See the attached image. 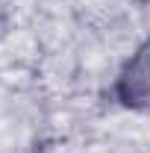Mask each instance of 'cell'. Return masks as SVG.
<instances>
[{
    "label": "cell",
    "mask_w": 150,
    "mask_h": 153,
    "mask_svg": "<svg viewBox=\"0 0 150 153\" xmlns=\"http://www.w3.org/2000/svg\"><path fill=\"white\" fill-rule=\"evenodd\" d=\"M115 97L121 106L150 112V36L132 50L115 79Z\"/></svg>",
    "instance_id": "1"
}]
</instances>
